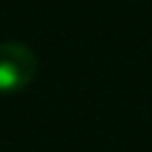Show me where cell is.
Masks as SVG:
<instances>
[{"instance_id":"6da1fadb","label":"cell","mask_w":152,"mask_h":152,"mask_svg":"<svg viewBox=\"0 0 152 152\" xmlns=\"http://www.w3.org/2000/svg\"><path fill=\"white\" fill-rule=\"evenodd\" d=\"M37 75V56L29 45L5 40L0 43V91L13 94L32 83Z\"/></svg>"}]
</instances>
